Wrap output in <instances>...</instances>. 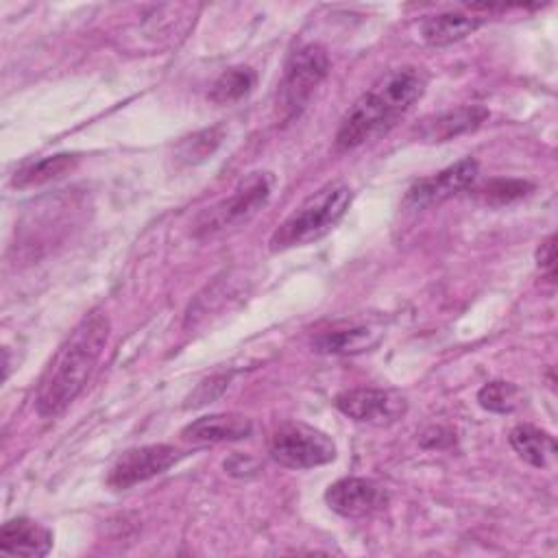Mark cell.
<instances>
[{
	"mask_svg": "<svg viewBox=\"0 0 558 558\" xmlns=\"http://www.w3.org/2000/svg\"><path fill=\"white\" fill-rule=\"evenodd\" d=\"M52 547V532L26 517L11 519L0 530V551L11 556H46Z\"/></svg>",
	"mask_w": 558,
	"mask_h": 558,
	"instance_id": "cell-13",
	"label": "cell"
},
{
	"mask_svg": "<svg viewBox=\"0 0 558 558\" xmlns=\"http://www.w3.org/2000/svg\"><path fill=\"white\" fill-rule=\"evenodd\" d=\"M536 259L541 268L551 270L554 268V259H556V246H554V235H549L536 251Z\"/></svg>",
	"mask_w": 558,
	"mask_h": 558,
	"instance_id": "cell-23",
	"label": "cell"
},
{
	"mask_svg": "<svg viewBox=\"0 0 558 558\" xmlns=\"http://www.w3.org/2000/svg\"><path fill=\"white\" fill-rule=\"evenodd\" d=\"M327 70L329 57L323 46L307 44L292 52L283 78L279 83V105L286 118L299 113L305 107L312 92L327 76Z\"/></svg>",
	"mask_w": 558,
	"mask_h": 558,
	"instance_id": "cell-6",
	"label": "cell"
},
{
	"mask_svg": "<svg viewBox=\"0 0 558 558\" xmlns=\"http://www.w3.org/2000/svg\"><path fill=\"white\" fill-rule=\"evenodd\" d=\"M225 469L231 473V475H251L257 471V462L253 458H246L242 453H233L229 460H225Z\"/></svg>",
	"mask_w": 558,
	"mask_h": 558,
	"instance_id": "cell-22",
	"label": "cell"
},
{
	"mask_svg": "<svg viewBox=\"0 0 558 558\" xmlns=\"http://www.w3.org/2000/svg\"><path fill=\"white\" fill-rule=\"evenodd\" d=\"M381 331L371 329L366 325H344V327H333L320 331L314 340L312 347L318 353L327 355H349V353H360L377 344Z\"/></svg>",
	"mask_w": 558,
	"mask_h": 558,
	"instance_id": "cell-15",
	"label": "cell"
},
{
	"mask_svg": "<svg viewBox=\"0 0 558 558\" xmlns=\"http://www.w3.org/2000/svg\"><path fill=\"white\" fill-rule=\"evenodd\" d=\"M183 453L172 445H144L126 449L111 466L107 484L116 490L131 488L155 475L166 473Z\"/></svg>",
	"mask_w": 558,
	"mask_h": 558,
	"instance_id": "cell-8",
	"label": "cell"
},
{
	"mask_svg": "<svg viewBox=\"0 0 558 558\" xmlns=\"http://www.w3.org/2000/svg\"><path fill=\"white\" fill-rule=\"evenodd\" d=\"M268 453L281 466L314 469L336 458V445L325 432L312 425L283 423L272 432Z\"/></svg>",
	"mask_w": 558,
	"mask_h": 558,
	"instance_id": "cell-5",
	"label": "cell"
},
{
	"mask_svg": "<svg viewBox=\"0 0 558 558\" xmlns=\"http://www.w3.org/2000/svg\"><path fill=\"white\" fill-rule=\"evenodd\" d=\"M484 17L462 11H445L421 22V37L429 46H449L480 28Z\"/></svg>",
	"mask_w": 558,
	"mask_h": 558,
	"instance_id": "cell-14",
	"label": "cell"
},
{
	"mask_svg": "<svg viewBox=\"0 0 558 558\" xmlns=\"http://www.w3.org/2000/svg\"><path fill=\"white\" fill-rule=\"evenodd\" d=\"M477 403L488 412L510 414L523 403V392L512 381L495 379V381H488L480 388Z\"/></svg>",
	"mask_w": 558,
	"mask_h": 558,
	"instance_id": "cell-19",
	"label": "cell"
},
{
	"mask_svg": "<svg viewBox=\"0 0 558 558\" xmlns=\"http://www.w3.org/2000/svg\"><path fill=\"white\" fill-rule=\"evenodd\" d=\"M76 166V155H68V153H59L52 157H44L37 159L24 168H20L13 177V185L15 187H33V185H41L48 183L52 179H59L63 174H68L70 170H74Z\"/></svg>",
	"mask_w": 558,
	"mask_h": 558,
	"instance_id": "cell-17",
	"label": "cell"
},
{
	"mask_svg": "<svg viewBox=\"0 0 558 558\" xmlns=\"http://www.w3.org/2000/svg\"><path fill=\"white\" fill-rule=\"evenodd\" d=\"M475 177H477V161L471 157L460 159L458 163L440 170L438 174L425 177L412 183L405 194V203L414 209L438 205L451 198L453 194L466 190L475 181Z\"/></svg>",
	"mask_w": 558,
	"mask_h": 558,
	"instance_id": "cell-9",
	"label": "cell"
},
{
	"mask_svg": "<svg viewBox=\"0 0 558 558\" xmlns=\"http://www.w3.org/2000/svg\"><path fill=\"white\" fill-rule=\"evenodd\" d=\"M351 187L336 181L307 196L272 233L270 248L305 246L327 235L351 205Z\"/></svg>",
	"mask_w": 558,
	"mask_h": 558,
	"instance_id": "cell-3",
	"label": "cell"
},
{
	"mask_svg": "<svg viewBox=\"0 0 558 558\" xmlns=\"http://www.w3.org/2000/svg\"><path fill=\"white\" fill-rule=\"evenodd\" d=\"M222 142V129L214 126V129H205L198 131L190 137H185L179 148H177V157L183 159L185 163H196L207 159L209 155H214V150L218 148V144Z\"/></svg>",
	"mask_w": 558,
	"mask_h": 558,
	"instance_id": "cell-20",
	"label": "cell"
},
{
	"mask_svg": "<svg viewBox=\"0 0 558 558\" xmlns=\"http://www.w3.org/2000/svg\"><path fill=\"white\" fill-rule=\"evenodd\" d=\"M272 177L268 172H253L240 185L216 205L207 207L194 225V233L198 238L216 235L231 227H240L248 222L270 198Z\"/></svg>",
	"mask_w": 558,
	"mask_h": 558,
	"instance_id": "cell-4",
	"label": "cell"
},
{
	"mask_svg": "<svg viewBox=\"0 0 558 558\" xmlns=\"http://www.w3.org/2000/svg\"><path fill=\"white\" fill-rule=\"evenodd\" d=\"M486 118H488V111L484 107L466 105V107H458V109L425 118L414 131L423 142H447L462 133L475 131Z\"/></svg>",
	"mask_w": 558,
	"mask_h": 558,
	"instance_id": "cell-12",
	"label": "cell"
},
{
	"mask_svg": "<svg viewBox=\"0 0 558 558\" xmlns=\"http://www.w3.org/2000/svg\"><path fill=\"white\" fill-rule=\"evenodd\" d=\"M253 432V423L248 416L240 412H220L207 414L192 421L183 427L181 436L194 445H209V442H227V440H242Z\"/></svg>",
	"mask_w": 558,
	"mask_h": 558,
	"instance_id": "cell-11",
	"label": "cell"
},
{
	"mask_svg": "<svg viewBox=\"0 0 558 558\" xmlns=\"http://www.w3.org/2000/svg\"><path fill=\"white\" fill-rule=\"evenodd\" d=\"M333 403L344 416L364 425H390L408 412V399L390 388H351Z\"/></svg>",
	"mask_w": 558,
	"mask_h": 558,
	"instance_id": "cell-7",
	"label": "cell"
},
{
	"mask_svg": "<svg viewBox=\"0 0 558 558\" xmlns=\"http://www.w3.org/2000/svg\"><path fill=\"white\" fill-rule=\"evenodd\" d=\"M508 440H510V447L517 451V456L536 469H545L554 462V456H556L554 436L534 425L512 427Z\"/></svg>",
	"mask_w": 558,
	"mask_h": 558,
	"instance_id": "cell-16",
	"label": "cell"
},
{
	"mask_svg": "<svg viewBox=\"0 0 558 558\" xmlns=\"http://www.w3.org/2000/svg\"><path fill=\"white\" fill-rule=\"evenodd\" d=\"M327 506L347 519H362L386 506L388 495L375 482L366 477H342L325 490Z\"/></svg>",
	"mask_w": 558,
	"mask_h": 558,
	"instance_id": "cell-10",
	"label": "cell"
},
{
	"mask_svg": "<svg viewBox=\"0 0 558 558\" xmlns=\"http://www.w3.org/2000/svg\"><path fill=\"white\" fill-rule=\"evenodd\" d=\"M109 329V316L98 307L76 323L39 379L35 392V410L39 416L54 418L63 414L83 392L105 351Z\"/></svg>",
	"mask_w": 558,
	"mask_h": 558,
	"instance_id": "cell-1",
	"label": "cell"
},
{
	"mask_svg": "<svg viewBox=\"0 0 558 558\" xmlns=\"http://www.w3.org/2000/svg\"><path fill=\"white\" fill-rule=\"evenodd\" d=\"M532 190L530 183L525 181H504V179H497V181H490L488 185H484L480 190V194L488 201V203H510V201H517L521 196H525L527 192Z\"/></svg>",
	"mask_w": 558,
	"mask_h": 558,
	"instance_id": "cell-21",
	"label": "cell"
},
{
	"mask_svg": "<svg viewBox=\"0 0 558 558\" xmlns=\"http://www.w3.org/2000/svg\"><path fill=\"white\" fill-rule=\"evenodd\" d=\"M255 72L246 65H235L225 70L211 85L209 92V100L218 102V105H229V102H238L240 98H244L253 87H255Z\"/></svg>",
	"mask_w": 558,
	"mask_h": 558,
	"instance_id": "cell-18",
	"label": "cell"
},
{
	"mask_svg": "<svg viewBox=\"0 0 558 558\" xmlns=\"http://www.w3.org/2000/svg\"><path fill=\"white\" fill-rule=\"evenodd\" d=\"M425 83V74L410 65L381 76L344 113L333 137V148L347 153L384 135L423 96Z\"/></svg>",
	"mask_w": 558,
	"mask_h": 558,
	"instance_id": "cell-2",
	"label": "cell"
}]
</instances>
